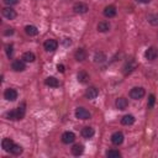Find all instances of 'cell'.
<instances>
[{
	"label": "cell",
	"instance_id": "4fadbf2b",
	"mask_svg": "<svg viewBox=\"0 0 158 158\" xmlns=\"http://www.w3.org/2000/svg\"><path fill=\"white\" fill-rule=\"evenodd\" d=\"M98 95H99V90H98L95 86H89V88L86 89V91H85V98L89 99V100L95 99Z\"/></svg>",
	"mask_w": 158,
	"mask_h": 158
},
{
	"label": "cell",
	"instance_id": "2e32d148",
	"mask_svg": "<svg viewBox=\"0 0 158 158\" xmlns=\"http://www.w3.org/2000/svg\"><path fill=\"white\" fill-rule=\"evenodd\" d=\"M94 135H95V131H94L93 127L85 126V127L81 128V136H83L84 138H91Z\"/></svg>",
	"mask_w": 158,
	"mask_h": 158
},
{
	"label": "cell",
	"instance_id": "4316f807",
	"mask_svg": "<svg viewBox=\"0 0 158 158\" xmlns=\"http://www.w3.org/2000/svg\"><path fill=\"white\" fill-rule=\"evenodd\" d=\"M147 20L152 26H158V14H149L147 16Z\"/></svg>",
	"mask_w": 158,
	"mask_h": 158
},
{
	"label": "cell",
	"instance_id": "30bf717a",
	"mask_svg": "<svg viewBox=\"0 0 158 158\" xmlns=\"http://www.w3.org/2000/svg\"><path fill=\"white\" fill-rule=\"evenodd\" d=\"M75 141V135L72 132V131H65L63 135H62V142L65 143V144H69V143H73Z\"/></svg>",
	"mask_w": 158,
	"mask_h": 158
},
{
	"label": "cell",
	"instance_id": "f1b7e54d",
	"mask_svg": "<svg viewBox=\"0 0 158 158\" xmlns=\"http://www.w3.org/2000/svg\"><path fill=\"white\" fill-rule=\"evenodd\" d=\"M106 156L109 158H118V157H121V153L117 149H109L106 152Z\"/></svg>",
	"mask_w": 158,
	"mask_h": 158
},
{
	"label": "cell",
	"instance_id": "9a60e30c",
	"mask_svg": "<svg viewBox=\"0 0 158 158\" xmlns=\"http://www.w3.org/2000/svg\"><path fill=\"white\" fill-rule=\"evenodd\" d=\"M115 105H116V107H117L118 110H126L127 106H128V101H127V99H125V98L121 96V98H117V99H116Z\"/></svg>",
	"mask_w": 158,
	"mask_h": 158
},
{
	"label": "cell",
	"instance_id": "e575fe53",
	"mask_svg": "<svg viewBox=\"0 0 158 158\" xmlns=\"http://www.w3.org/2000/svg\"><path fill=\"white\" fill-rule=\"evenodd\" d=\"M57 69H58V72H60V73H63L65 68H64V65H63V64H58V65H57Z\"/></svg>",
	"mask_w": 158,
	"mask_h": 158
},
{
	"label": "cell",
	"instance_id": "d6a6232c",
	"mask_svg": "<svg viewBox=\"0 0 158 158\" xmlns=\"http://www.w3.org/2000/svg\"><path fill=\"white\" fill-rule=\"evenodd\" d=\"M2 1H4V4L7 5V6H12V5H16V4L19 2V0H2Z\"/></svg>",
	"mask_w": 158,
	"mask_h": 158
},
{
	"label": "cell",
	"instance_id": "d590c367",
	"mask_svg": "<svg viewBox=\"0 0 158 158\" xmlns=\"http://www.w3.org/2000/svg\"><path fill=\"white\" fill-rule=\"evenodd\" d=\"M138 2H141V4H148L151 0H137Z\"/></svg>",
	"mask_w": 158,
	"mask_h": 158
},
{
	"label": "cell",
	"instance_id": "7a4b0ae2",
	"mask_svg": "<svg viewBox=\"0 0 158 158\" xmlns=\"http://www.w3.org/2000/svg\"><path fill=\"white\" fill-rule=\"evenodd\" d=\"M146 95V90L142 86H135L130 90V98L133 100H139Z\"/></svg>",
	"mask_w": 158,
	"mask_h": 158
},
{
	"label": "cell",
	"instance_id": "ffe728a7",
	"mask_svg": "<svg viewBox=\"0 0 158 158\" xmlns=\"http://www.w3.org/2000/svg\"><path fill=\"white\" fill-rule=\"evenodd\" d=\"M74 57H75V59H77L78 62L85 60V59H86V52H85V49H83V48L77 49V52L74 53Z\"/></svg>",
	"mask_w": 158,
	"mask_h": 158
},
{
	"label": "cell",
	"instance_id": "6da1fadb",
	"mask_svg": "<svg viewBox=\"0 0 158 158\" xmlns=\"http://www.w3.org/2000/svg\"><path fill=\"white\" fill-rule=\"evenodd\" d=\"M25 112H26V109H25V104H21L19 107L6 112V117L9 120H21L25 116Z\"/></svg>",
	"mask_w": 158,
	"mask_h": 158
},
{
	"label": "cell",
	"instance_id": "7402d4cb",
	"mask_svg": "<svg viewBox=\"0 0 158 158\" xmlns=\"http://www.w3.org/2000/svg\"><path fill=\"white\" fill-rule=\"evenodd\" d=\"M121 123L125 125V126L133 125V123H135V116H133V115H125V116L121 118Z\"/></svg>",
	"mask_w": 158,
	"mask_h": 158
},
{
	"label": "cell",
	"instance_id": "3957f363",
	"mask_svg": "<svg viewBox=\"0 0 158 158\" xmlns=\"http://www.w3.org/2000/svg\"><path fill=\"white\" fill-rule=\"evenodd\" d=\"M75 117L79 120H89L91 117V114L85 109V107H77L74 112Z\"/></svg>",
	"mask_w": 158,
	"mask_h": 158
},
{
	"label": "cell",
	"instance_id": "5b68a950",
	"mask_svg": "<svg viewBox=\"0 0 158 158\" xmlns=\"http://www.w3.org/2000/svg\"><path fill=\"white\" fill-rule=\"evenodd\" d=\"M136 67H137V64H136L135 59L131 58V59H128V60L125 63V65H123V68H122V72H123L125 75H127V74H130L131 72H133Z\"/></svg>",
	"mask_w": 158,
	"mask_h": 158
},
{
	"label": "cell",
	"instance_id": "484cf974",
	"mask_svg": "<svg viewBox=\"0 0 158 158\" xmlns=\"http://www.w3.org/2000/svg\"><path fill=\"white\" fill-rule=\"evenodd\" d=\"M105 60H106V56L104 52H96L94 54V62L95 63H102Z\"/></svg>",
	"mask_w": 158,
	"mask_h": 158
},
{
	"label": "cell",
	"instance_id": "83f0119b",
	"mask_svg": "<svg viewBox=\"0 0 158 158\" xmlns=\"http://www.w3.org/2000/svg\"><path fill=\"white\" fill-rule=\"evenodd\" d=\"M10 152H11L14 156H20V154L22 153V147H21L20 144H16V143H14L12 148L10 149Z\"/></svg>",
	"mask_w": 158,
	"mask_h": 158
},
{
	"label": "cell",
	"instance_id": "e0dca14e",
	"mask_svg": "<svg viewBox=\"0 0 158 158\" xmlns=\"http://www.w3.org/2000/svg\"><path fill=\"white\" fill-rule=\"evenodd\" d=\"M77 78H78V81L81 83V84H86V83L89 81V79H90L89 74H88L85 70H80V72L77 74Z\"/></svg>",
	"mask_w": 158,
	"mask_h": 158
},
{
	"label": "cell",
	"instance_id": "8992f818",
	"mask_svg": "<svg viewBox=\"0 0 158 158\" xmlns=\"http://www.w3.org/2000/svg\"><path fill=\"white\" fill-rule=\"evenodd\" d=\"M11 68H12V70H15V72H23V70L26 69L25 60H23V59H15V60L11 63Z\"/></svg>",
	"mask_w": 158,
	"mask_h": 158
},
{
	"label": "cell",
	"instance_id": "d6986e66",
	"mask_svg": "<svg viewBox=\"0 0 158 158\" xmlns=\"http://www.w3.org/2000/svg\"><path fill=\"white\" fill-rule=\"evenodd\" d=\"M12 146H14V141H12L11 138H4V139L1 141V147H2V149L6 151V152H10V149L12 148Z\"/></svg>",
	"mask_w": 158,
	"mask_h": 158
},
{
	"label": "cell",
	"instance_id": "836d02e7",
	"mask_svg": "<svg viewBox=\"0 0 158 158\" xmlns=\"http://www.w3.org/2000/svg\"><path fill=\"white\" fill-rule=\"evenodd\" d=\"M4 35H5V36H11V35H14V28H7V30L4 32Z\"/></svg>",
	"mask_w": 158,
	"mask_h": 158
},
{
	"label": "cell",
	"instance_id": "8fae6325",
	"mask_svg": "<svg viewBox=\"0 0 158 158\" xmlns=\"http://www.w3.org/2000/svg\"><path fill=\"white\" fill-rule=\"evenodd\" d=\"M123 133L122 132H120V131H117V132H114L112 135H111V142L115 144V146H120L122 142H123Z\"/></svg>",
	"mask_w": 158,
	"mask_h": 158
},
{
	"label": "cell",
	"instance_id": "7c38bea8",
	"mask_svg": "<svg viewBox=\"0 0 158 158\" xmlns=\"http://www.w3.org/2000/svg\"><path fill=\"white\" fill-rule=\"evenodd\" d=\"M157 56H158V51L156 49V47H149L144 52V57L148 60H154L157 58Z\"/></svg>",
	"mask_w": 158,
	"mask_h": 158
},
{
	"label": "cell",
	"instance_id": "1f68e13d",
	"mask_svg": "<svg viewBox=\"0 0 158 158\" xmlns=\"http://www.w3.org/2000/svg\"><path fill=\"white\" fill-rule=\"evenodd\" d=\"M62 44L65 46V47L70 46V44H72V38H70V37H64V38L62 40Z\"/></svg>",
	"mask_w": 158,
	"mask_h": 158
},
{
	"label": "cell",
	"instance_id": "d4e9b609",
	"mask_svg": "<svg viewBox=\"0 0 158 158\" xmlns=\"http://www.w3.org/2000/svg\"><path fill=\"white\" fill-rule=\"evenodd\" d=\"M83 152H84V146L83 144L77 143V144H74L72 147V153L74 156H80V154H83Z\"/></svg>",
	"mask_w": 158,
	"mask_h": 158
},
{
	"label": "cell",
	"instance_id": "9c48e42d",
	"mask_svg": "<svg viewBox=\"0 0 158 158\" xmlns=\"http://www.w3.org/2000/svg\"><path fill=\"white\" fill-rule=\"evenodd\" d=\"M73 10H74V12H77V14H85V12H88L89 6H88L85 2L79 1V2H75V4H74Z\"/></svg>",
	"mask_w": 158,
	"mask_h": 158
},
{
	"label": "cell",
	"instance_id": "52a82bcc",
	"mask_svg": "<svg viewBox=\"0 0 158 158\" xmlns=\"http://www.w3.org/2000/svg\"><path fill=\"white\" fill-rule=\"evenodd\" d=\"M1 12H2V16H4L5 19H7V20H14V19L17 16L16 11H15V10H14L11 6L4 7V9L1 10Z\"/></svg>",
	"mask_w": 158,
	"mask_h": 158
},
{
	"label": "cell",
	"instance_id": "4dcf8cb0",
	"mask_svg": "<svg viewBox=\"0 0 158 158\" xmlns=\"http://www.w3.org/2000/svg\"><path fill=\"white\" fill-rule=\"evenodd\" d=\"M6 49V54H7V57L10 58L11 56H12V52H14V47H12V44H6V47H5Z\"/></svg>",
	"mask_w": 158,
	"mask_h": 158
},
{
	"label": "cell",
	"instance_id": "44dd1931",
	"mask_svg": "<svg viewBox=\"0 0 158 158\" xmlns=\"http://www.w3.org/2000/svg\"><path fill=\"white\" fill-rule=\"evenodd\" d=\"M25 32L28 36H37L38 35V28L36 26H33V25H27L25 27Z\"/></svg>",
	"mask_w": 158,
	"mask_h": 158
},
{
	"label": "cell",
	"instance_id": "f546056e",
	"mask_svg": "<svg viewBox=\"0 0 158 158\" xmlns=\"http://www.w3.org/2000/svg\"><path fill=\"white\" fill-rule=\"evenodd\" d=\"M154 102H156V96H154L153 94H151V95L148 96V102H147V107H148V109H152V107L154 106Z\"/></svg>",
	"mask_w": 158,
	"mask_h": 158
},
{
	"label": "cell",
	"instance_id": "ba28073f",
	"mask_svg": "<svg viewBox=\"0 0 158 158\" xmlns=\"http://www.w3.org/2000/svg\"><path fill=\"white\" fill-rule=\"evenodd\" d=\"M17 96H19L17 91H16L15 89H12V88H9V89H6V90L4 91V98H5L7 101H15V100L17 99Z\"/></svg>",
	"mask_w": 158,
	"mask_h": 158
},
{
	"label": "cell",
	"instance_id": "5bb4252c",
	"mask_svg": "<svg viewBox=\"0 0 158 158\" xmlns=\"http://www.w3.org/2000/svg\"><path fill=\"white\" fill-rule=\"evenodd\" d=\"M104 16L105 17H109V19H111V17H114V16H116V12H117V10H116V7L114 6V5H109V6H106L105 9H104Z\"/></svg>",
	"mask_w": 158,
	"mask_h": 158
},
{
	"label": "cell",
	"instance_id": "603a6c76",
	"mask_svg": "<svg viewBox=\"0 0 158 158\" xmlns=\"http://www.w3.org/2000/svg\"><path fill=\"white\" fill-rule=\"evenodd\" d=\"M110 30V23L107 21H100L98 23V31L99 32H107Z\"/></svg>",
	"mask_w": 158,
	"mask_h": 158
},
{
	"label": "cell",
	"instance_id": "ac0fdd59",
	"mask_svg": "<svg viewBox=\"0 0 158 158\" xmlns=\"http://www.w3.org/2000/svg\"><path fill=\"white\" fill-rule=\"evenodd\" d=\"M44 84H46L47 86H51V88H58V86H59V81H58V79L54 78V77H48V78H46Z\"/></svg>",
	"mask_w": 158,
	"mask_h": 158
},
{
	"label": "cell",
	"instance_id": "cb8c5ba5",
	"mask_svg": "<svg viewBox=\"0 0 158 158\" xmlns=\"http://www.w3.org/2000/svg\"><path fill=\"white\" fill-rule=\"evenodd\" d=\"M22 59L25 60V62H27V63H32L35 59H36V56H35V53L33 52H25L23 54H22Z\"/></svg>",
	"mask_w": 158,
	"mask_h": 158
},
{
	"label": "cell",
	"instance_id": "277c9868",
	"mask_svg": "<svg viewBox=\"0 0 158 158\" xmlns=\"http://www.w3.org/2000/svg\"><path fill=\"white\" fill-rule=\"evenodd\" d=\"M43 47L47 52H53L58 48V42L53 38H49V40H46L44 43H43Z\"/></svg>",
	"mask_w": 158,
	"mask_h": 158
}]
</instances>
